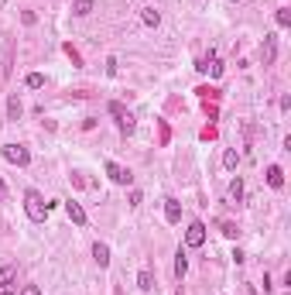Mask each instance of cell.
<instances>
[{
  "mask_svg": "<svg viewBox=\"0 0 291 295\" xmlns=\"http://www.w3.org/2000/svg\"><path fill=\"white\" fill-rule=\"evenodd\" d=\"M4 158H7L11 165H21V168H24V165L31 161V151H28L24 144H4Z\"/></svg>",
  "mask_w": 291,
  "mask_h": 295,
  "instance_id": "3957f363",
  "label": "cell"
},
{
  "mask_svg": "<svg viewBox=\"0 0 291 295\" xmlns=\"http://www.w3.org/2000/svg\"><path fill=\"white\" fill-rule=\"evenodd\" d=\"M21 21H24V24H35L38 18H35V11H24V14H21Z\"/></svg>",
  "mask_w": 291,
  "mask_h": 295,
  "instance_id": "4316f807",
  "label": "cell"
},
{
  "mask_svg": "<svg viewBox=\"0 0 291 295\" xmlns=\"http://www.w3.org/2000/svg\"><path fill=\"white\" fill-rule=\"evenodd\" d=\"M277 59V35H264V45H260V62L264 65H274Z\"/></svg>",
  "mask_w": 291,
  "mask_h": 295,
  "instance_id": "5b68a950",
  "label": "cell"
},
{
  "mask_svg": "<svg viewBox=\"0 0 291 295\" xmlns=\"http://www.w3.org/2000/svg\"><path fill=\"white\" fill-rule=\"evenodd\" d=\"M267 185H271V189H281V185H284V172H281V165H271V168H267Z\"/></svg>",
  "mask_w": 291,
  "mask_h": 295,
  "instance_id": "9c48e42d",
  "label": "cell"
},
{
  "mask_svg": "<svg viewBox=\"0 0 291 295\" xmlns=\"http://www.w3.org/2000/svg\"><path fill=\"white\" fill-rule=\"evenodd\" d=\"M7 117L21 120V100H18V93H11V100H7Z\"/></svg>",
  "mask_w": 291,
  "mask_h": 295,
  "instance_id": "4fadbf2b",
  "label": "cell"
},
{
  "mask_svg": "<svg viewBox=\"0 0 291 295\" xmlns=\"http://www.w3.org/2000/svg\"><path fill=\"white\" fill-rule=\"evenodd\" d=\"M24 86H28V89H41V86H45V76H41V72H31V76L24 79Z\"/></svg>",
  "mask_w": 291,
  "mask_h": 295,
  "instance_id": "ac0fdd59",
  "label": "cell"
},
{
  "mask_svg": "<svg viewBox=\"0 0 291 295\" xmlns=\"http://www.w3.org/2000/svg\"><path fill=\"white\" fill-rule=\"evenodd\" d=\"M7 199V185H4V178H0V203Z\"/></svg>",
  "mask_w": 291,
  "mask_h": 295,
  "instance_id": "f1b7e54d",
  "label": "cell"
},
{
  "mask_svg": "<svg viewBox=\"0 0 291 295\" xmlns=\"http://www.w3.org/2000/svg\"><path fill=\"white\" fill-rule=\"evenodd\" d=\"M185 244H189V247H202V244H206V223H199V220L189 223V230H185Z\"/></svg>",
  "mask_w": 291,
  "mask_h": 295,
  "instance_id": "277c9868",
  "label": "cell"
},
{
  "mask_svg": "<svg viewBox=\"0 0 291 295\" xmlns=\"http://www.w3.org/2000/svg\"><path fill=\"white\" fill-rule=\"evenodd\" d=\"M277 24L288 28V24H291V11H277Z\"/></svg>",
  "mask_w": 291,
  "mask_h": 295,
  "instance_id": "603a6c76",
  "label": "cell"
},
{
  "mask_svg": "<svg viewBox=\"0 0 291 295\" xmlns=\"http://www.w3.org/2000/svg\"><path fill=\"white\" fill-rule=\"evenodd\" d=\"M93 257H96V264L99 268H106V264H110V247H106V244H93Z\"/></svg>",
  "mask_w": 291,
  "mask_h": 295,
  "instance_id": "30bf717a",
  "label": "cell"
},
{
  "mask_svg": "<svg viewBox=\"0 0 291 295\" xmlns=\"http://www.w3.org/2000/svg\"><path fill=\"white\" fill-rule=\"evenodd\" d=\"M195 93H199L202 100H216L219 96V89H213V86H202V89H195Z\"/></svg>",
  "mask_w": 291,
  "mask_h": 295,
  "instance_id": "ffe728a7",
  "label": "cell"
},
{
  "mask_svg": "<svg viewBox=\"0 0 291 295\" xmlns=\"http://www.w3.org/2000/svg\"><path fill=\"white\" fill-rule=\"evenodd\" d=\"M223 165H226V168H230V172H233V168L240 165V155H236V151H233V148H230V151L223 155Z\"/></svg>",
  "mask_w": 291,
  "mask_h": 295,
  "instance_id": "d6986e66",
  "label": "cell"
},
{
  "mask_svg": "<svg viewBox=\"0 0 291 295\" xmlns=\"http://www.w3.org/2000/svg\"><path fill=\"white\" fill-rule=\"evenodd\" d=\"M65 55L72 59V65H82V59H79V52H76V48H72V45H65Z\"/></svg>",
  "mask_w": 291,
  "mask_h": 295,
  "instance_id": "7402d4cb",
  "label": "cell"
},
{
  "mask_svg": "<svg viewBox=\"0 0 291 295\" xmlns=\"http://www.w3.org/2000/svg\"><path fill=\"white\" fill-rule=\"evenodd\" d=\"M18 292V281H11V285H0V295H14Z\"/></svg>",
  "mask_w": 291,
  "mask_h": 295,
  "instance_id": "cb8c5ba5",
  "label": "cell"
},
{
  "mask_svg": "<svg viewBox=\"0 0 291 295\" xmlns=\"http://www.w3.org/2000/svg\"><path fill=\"white\" fill-rule=\"evenodd\" d=\"M223 234H226V237L233 240V237L240 234V230H236V223H230V220H223Z\"/></svg>",
  "mask_w": 291,
  "mask_h": 295,
  "instance_id": "44dd1931",
  "label": "cell"
},
{
  "mask_svg": "<svg viewBox=\"0 0 291 295\" xmlns=\"http://www.w3.org/2000/svg\"><path fill=\"white\" fill-rule=\"evenodd\" d=\"M72 14H76V18L93 14V0H76V4H72Z\"/></svg>",
  "mask_w": 291,
  "mask_h": 295,
  "instance_id": "5bb4252c",
  "label": "cell"
},
{
  "mask_svg": "<svg viewBox=\"0 0 291 295\" xmlns=\"http://www.w3.org/2000/svg\"><path fill=\"white\" fill-rule=\"evenodd\" d=\"M106 175L113 178L116 185H130V172H127V168H120V165H116V161H106Z\"/></svg>",
  "mask_w": 291,
  "mask_h": 295,
  "instance_id": "8992f818",
  "label": "cell"
},
{
  "mask_svg": "<svg viewBox=\"0 0 291 295\" xmlns=\"http://www.w3.org/2000/svg\"><path fill=\"white\" fill-rule=\"evenodd\" d=\"M185 271H189V254L178 247V254H175V275L178 278H185Z\"/></svg>",
  "mask_w": 291,
  "mask_h": 295,
  "instance_id": "8fae6325",
  "label": "cell"
},
{
  "mask_svg": "<svg viewBox=\"0 0 291 295\" xmlns=\"http://www.w3.org/2000/svg\"><path fill=\"white\" fill-rule=\"evenodd\" d=\"M11 281H18V268L14 264H4L0 268V285H11Z\"/></svg>",
  "mask_w": 291,
  "mask_h": 295,
  "instance_id": "9a60e30c",
  "label": "cell"
},
{
  "mask_svg": "<svg viewBox=\"0 0 291 295\" xmlns=\"http://www.w3.org/2000/svg\"><path fill=\"white\" fill-rule=\"evenodd\" d=\"M65 213L72 217V223H79V227H86V210L79 206L76 199H69V203H65Z\"/></svg>",
  "mask_w": 291,
  "mask_h": 295,
  "instance_id": "ba28073f",
  "label": "cell"
},
{
  "mask_svg": "<svg viewBox=\"0 0 291 295\" xmlns=\"http://www.w3.org/2000/svg\"><path fill=\"white\" fill-rule=\"evenodd\" d=\"M24 210H28V217L35 220V223H45V217H48V203H45V196H41L38 189H28L24 192Z\"/></svg>",
  "mask_w": 291,
  "mask_h": 295,
  "instance_id": "6da1fadb",
  "label": "cell"
},
{
  "mask_svg": "<svg viewBox=\"0 0 291 295\" xmlns=\"http://www.w3.org/2000/svg\"><path fill=\"white\" fill-rule=\"evenodd\" d=\"M165 220L168 223H182V203L178 199H165Z\"/></svg>",
  "mask_w": 291,
  "mask_h": 295,
  "instance_id": "52a82bcc",
  "label": "cell"
},
{
  "mask_svg": "<svg viewBox=\"0 0 291 295\" xmlns=\"http://www.w3.org/2000/svg\"><path fill=\"white\" fill-rule=\"evenodd\" d=\"M106 72H110V76H116V59H113V55L106 59Z\"/></svg>",
  "mask_w": 291,
  "mask_h": 295,
  "instance_id": "83f0119b",
  "label": "cell"
},
{
  "mask_svg": "<svg viewBox=\"0 0 291 295\" xmlns=\"http://www.w3.org/2000/svg\"><path fill=\"white\" fill-rule=\"evenodd\" d=\"M178 295H182V292H178Z\"/></svg>",
  "mask_w": 291,
  "mask_h": 295,
  "instance_id": "f546056e",
  "label": "cell"
},
{
  "mask_svg": "<svg viewBox=\"0 0 291 295\" xmlns=\"http://www.w3.org/2000/svg\"><path fill=\"white\" fill-rule=\"evenodd\" d=\"M137 288H140V292H151V288H155V275H151L148 268L137 275Z\"/></svg>",
  "mask_w": 291,
  "mask_h": 295,
  "instance_id": "7c38bea8",
  "label": "cell"
},
{
  "mask_svg": "<svg viewBox=\"0 0 291 295\" xmlns=\"http://www.w3.org/2000/svg\"><path fill=\"white\" fill-rule=\"evenodd\" d=\"M168 138H172V131H168V124L161 120V144H168Z\"/></svg>",
  "mask_w": 291,
  "mask_h": 295,
  "instance_id": "484cf974",
  "label": "cell"
},
{
  "mask_svg": "<svg viewBox=\"0 0 291 295\" xmlns=\"http://www.w3.org/2000/svg\"><path fill=\"white\" fill-rule=\"evenodd\" d=\"M21 295H41V288H38V285H24V288H21Z\"/></svg>",
  "mask_w": 291,
  "mask_h": 295,
  "instance_id": "d4e9b609",
  "label": "cell"
},
{
  "mask_svg": "<svg viewBox=\"0 0 291 295\" xmlns=\"http://www.w3.org/2000/svg\"><path fill=\"white\" fill-rule=\"evenodd\" d=\"M110 114L116 117V127H120V134H123V138H130V134H134V127H137V124H134V114H127L120 103H110Z\"/></svg>",
  "mask_w": 291,
  "mask_h": 295,
  "instance_id": "7a4b0ae2",
  "label": "cell"
},
{
  "mask_svg": "<svg viewBox=\"0 0 291 295\" xmlns=\"http://www.w3.org/2000/svg\"><path fill=\"white\" fill-rule=\"evenodd\" d=\"M230 199H233V203H240V199H243V178H240V175L230 182Z\"/></svg>",
  "mask_w": 291,
  "mask_h": 295,
  "instance_id": "2e32d148",
  "label": "cell"
},
{
  "mask_svg": "<svg viewBox=\"0 0 291 295\" xmlns=\"http://www.w3.org/2000/svg\"><path fill=\"white\" fill-rule=\"evenodd\" d=\"M140 21H144V24H148V28H158V24H161V14H158L155 7H148V11H144V14H140Z\"/></svg>",
  "mask_w": 291,
  "mask_h": 295,
  "instance_id": "e0dca14e",
  "label": "cell"
}]
</instances>
